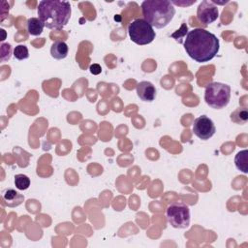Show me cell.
<instances>
[{
	"label": "cell",
	"instance_id": "obj_1",
	"mask_svg": "<svg viewBox=\"0 0 248 248\" xmlns=\"http://www.w3.org/2000/svg\"><path fill=\"white\" fill-rule=\"evenodd\" d=\"M183 45L187 54L199 63H205L213 59L220 48L219 39L213 33L202 28H194L189 31Z\"/></svg>",
	"mask_w": 248,
	"mask_h": 248
},
{
	"label": "cell",
	"instance_id": "obj_2",
	"mask_svg": "<svg viewBox=\"0 0 248 248\" xmlns=\"http://www.w3.org/2000/svg\"><path fill=\"white\" fill-rule=\"evenodd\" d=\"M71 14V4L68 1L43 0L38 5L39 18L48 29H62L68 23Z\"/></svg>",
	"mask_w": 248,
	"mask_h": 248
},
{
	"label": "cell",
	"instance_id": "obj_3",
	"mask_svg": "<svg viewBox=\"0 0 248 248\" xmlns=\"http://www.w3.org/2000/svg\"><path fill=\"white\" fill-rule=\"evenodd\" d=\"M140 7L144 19L157 29L166 27L175 15L173 5L168 0H145Z\"/></svg>",
	"mask_w": 248,
	"mask_h": 248
},
{
	"label": "cell",
	"instance_id": "obj_4",
	"mask_svg": "<svg viewBox=\"0 0 248 248\" xmlns=\"http://www.w3.org/2000/svg\"><path fill=\"white\" fill-rule=\"evenodd\" d=\"M231 99V87L222 82H211L204 90L205 103L215 109H221L228 106Z\"/></svg>",
	"mask_w": 248,
	"mask_h": 248
},
{
	"label": "cell",
	"instance_id": "obj_5",
	"mask_svg": "<svg viewBox=\"0 0 248 248\" xmlns=\"http://www.w3.org/2000/svg\"><path fill=\"white\" fill-rule=\"evenodd\" d=\"M128 33L131 41L140 46L152 43L156 37L154 28L144 18L133 20L128 26Z\"/></svg>",
	"mask_w": 248,
	"mask_h": 248
},
{
	"label": "cell",
	"instance_id": "obj_6",
	"mask_svg": "<svg viewBox=\"0 0 248 248\" xmlns=\"http://www.w3.org/2000/svg\"><path fill=\"white\" fill-rule=\"evenodd\" d=\"M166 216L168 222L175 229H185L190 225V209L184 202H174L169 204Z\"/></svg>",
	"mask_w": 248,
	"mask_h": 248
},
{
	"label": "cell",
	"instance_id": "obj_7",
	"mask_svg": "<svg viewBox=\"0 0 248 248\" xmlns=\"http://www.w3.org/2000/svg\"><path fill=\"white\" fill-rule=\"evenodd\" d=\"M194 134L202 140H207L213 137L216 132L213 121L206 115H202L194 120L193 123Z\"/></svg>",
	"mask_w": 248,
	"mask_h": 248
},
{
	"label": "cell",
	"instance_id": "obj_8",
	"mask_svg": "<svg viewBox=\"0 0 248 248\" xmlns=\"http://www.w3.org/2000/svg\"><path fill=\"white\" fill-rule=\"evenodd\" d=\"M219 16L218 7L211 1L203 0L200 3L197 10V17L204 26L214 22Z\"/></svg>",
	"mask_w": 248,
	"mask_h": 248
},
{
	"label": "cell",
	"instance_id": "obj_9",
	"mask_svg": "<svg viewBox=\"0 0 248 248\" xmlns=\"http://www.w3.org/2000/svg\"><path fill=\"white\" fill-rule=\"evenodd\" d=\"M139 98L145 102H152L156 98V88L154 84L147 80H142L136 87Z\"/></svg>",
	"mask_w": 248,
	"mask_h": 248
},
{
	"label": "cell",
	"instance_id": "obj_10",
	"mask_svg": "<svg viewBox=\"0 0 248 248\" xmlns=\"http://www.w3.org/2000/svg\"><path fill=\"white\" fill-rule=\"evenodd\" d=\"M2 202L8 207H16L24 201V196L13 188H7L2 192Z\"/></svg>",
	"mask_w": 248,
	"mask_h": 248
},
{
	"label": "cell",
	"instance_id": "obj_11",
	"mask_svg": "<svg viewBox=\"0 0 248 248\" xmlns=\"http://www.w3.org/2000/svg\"><path fill=\"white\" fill-rule=\"evenodd\" d=\"M69 47L64 41H55L50 47V54L54 59H64L68 55Z\"/></svg>",
	"mask_w": 248,
	"mask_h": 248
},
{
	"label": "cell",
	"instance_id": "obj_12",
	"mask_svg": "<svg viewBox=\"0 0 248 248\" xmlns=\"http://www.w3.org/2000/svg\"><path fill=\"white\" fill-rule=\"evenodd\" d=\"M45 24L38 17H30L27 20V31L32 36H39L44 30Z\"/></svg>",
	"mask_w": 248,
	"mask_h": 248
},
{
	"label": "cell",
	"instance_id": "obj_13",
	"mask_svg": "<svg viewBox=\"0 0 248 248\" xmlns=\"http://www.w3.org/2000/svg\"><path fill=\"white\" fill-rule=\"evenodd\" d=\"M247 157H248V150L244 149L239 152L234 157V165L236 169L243 173L248 172V164H247Z\"/></svg>",
	"mask_w": 248,
	"mask_h": 248
},
{
	"label": "cell",
	"instance_id": "obj_14",
	"mask_svg": "<svg viewBox=\"0 0 248 248\" xmlns=\"http://www.w3.org/2000/svg\"><path fill=\"white\" fill-rule=\"evenodd\" d=\"M231 120L236 124H245L248 120V110L245 108H237L231 113Z\"/></svg>",
	"mask_w": 248,
	"mask_h": 248
},
{
	"label": "cell",
	"instance_id": "obj_15",
	"mask_svg": "<svg viewBox=\"0 0 248 248\" xmlns=\"http://www.w3.org/2000/svg\"><path fill=\"white\" fill-rule=\"evenodd\" d=\"M15 186L18 190H26L30 186V178L22 173L15 175Z\"/></svg>",
	"mask_w": 248,
	"mask_h": 248
},
{
	"label": "cell",
	"instance_id": "obj_16",
	"mask_svg": "<svg viewBox=\"0 0 248 248\" xmlns=\"http://www.w3.org/2000/svg\"><path fill=\"white\" fill-rule=\"evenodd\" d=\"M14 56L18 60L27 59L29 57L28 48L24 45H18L14 48Z\"/></svg>",
	"mask_w": 248,
	"mask_h": 248
},
{
	"label": "cell",
	"instance_id": "obj_17",
	"mask_svg": "<svg viewBox=\"0 0 248 248\" xmlns=\"http://www.w3.org/2000/svg\"><path fill=\"white\" fill-rule=\"evenodd\" d=\"M187 31H188V27H187L186 23H184V22H183V23H182V25H181V28H180L179 30H177L175 33H173V34L171 35V37H172V38H174L177 42L181 43L180 39H181L183 36H185V35H186Z\"/></svg>",
	"mask_w": 248,
	"mask_h": 248
},
{
	"label": "cell",
	"instance_id": "obj_18",
	"mask_svg": "<svg viewBox=\"0 0 248 248\" xmlns=\"http://www.w3.org/2000/svg\"><path fill=\"white\" fill-rule=\"evenodd\" d=\"M89 70H90V73L93 74V75H99L101 72H102V68L99 64H92L90 65L89 67Z\"/></svg>",
	"mask_w": 248,
	"mask_h": 248
}]
</instances>
